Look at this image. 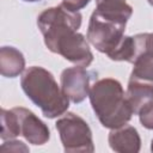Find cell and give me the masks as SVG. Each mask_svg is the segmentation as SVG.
<instances>
[{
  "label": "cell",
  "mask_w": 153,
  "mask_h": 153,
  "mask_svg": "<svg viewBox=\"0 0 153 153\" xmlns=\"http://www.w3.org/2000/svg\"><path fill=\"white\" fill-rule=\"evenodd\" d=\"M151 151L153 152V140H152V143H151Z\"/></svg>",
  "instance_id": "d6986e66"
},
{
  "label": "cell",
  "mask_w": 153,
  "mask_h": 153,
  "mask_svg": "<svg viewBox=\"0 0 153 153\" xmlns=\"http://www.w3.org/2000/svg\"><path fill=\"white\" fill-rule=\"evenodd\" d=\"M0 117H1V133H0L1 140L6 141V140H11L20 135L18 117L16 112L13 111V109L11 110L2 109Z\"/></svg>",
  "instance_id": "7c38bea8"
},
{
  "label": "cell",
  "mask_w": 153,
  "mask_h": 153,
  "mask_svg": "<svg viewBox=\"0 0 153 153\" xmlns=\"http://www.w3.org/2000/svg\"><path fill=\"white\" fill-rule=\"evenodd\" d=\"M1 151L4 152H29V147H26L22 141L18 140H10L1 145Z\"/></svg>",
  "instance_id": "9a60e30c"
},
{
  "label": "cell",
  "mask_w": 153,
  "mask_h": 153,
  "mask_svg": "<svg viewBox=\"0 0 153 153\" xmlns=\"http://www.w3.org/2000/svg\"><path fill=\"white\" fill-rule=\"evenodd\" d=\"M147 1H148V4H149V5H152V6H153V0H147Z\"/></svg>",
  "instance_id": "ac0fdd59"
},
{
  "label": "cell",
  "mask_w": 153,
  "mask_h": 153,
  "mask_svg": "<svg viewBox=\"0 0 153 153\" xmlns=\"http://www.w3.org/2000/svg\"><path fill=\"white\" fill-rule=\"evenodd\" d=\"M108 141L110 148L118 153H137L141 147V139L137 130L128 124L111 129Z\"/></svg>",
  "instance_id": "ba28073f"
},
{
  "label": "cell",
  "mask_w": 153,
  "mask_h": 153,
  "mask_svg": "<svg viewBox=\"0 0 153 153\" xmlns=\"http://www.w3.org/2000/svg\"><path fill=\"white\" fill-rule=\"evenodd\" d=\"M130 16L102 10H94L87 27L88 42L100 53L109 55L124 37V30Z\"/></svg>",
  "instance_id": "277c9868"
},
{
  "label": "cell",
  "mask_w": 153,
  "mask_h": 153,
  "mask_svg": "<svg viewBox=\"0 0 153 153\" xmlns=\"http://www.w3.org/2000/svg\"><path fill=\"white\" fill-rule=\"evenodd\" d=\"M25 2H36V1H41V0H23Z\"/></svg>",
  "instance_id": "e0dca14e"
},
{
  "label": "cell",
  "mask_w": 153,
  "mask_h": 153,
  "mask_svg": "<svg viewBox=\"0 0 153 153\" xmlns=\"http://www.w3.org/2000/svg\"><path fill=\"white\" fill-rule=\"evenodd\" d=\"M126 96L133 112L137 114L145 104L153 100V84L129 79Z\"/></svg>",
  "instance_id": "30bf717a"
},
{
  "label": "cell",
  "mask_w": 153,
  "mask_h": 153,
  "mask_svg": "<svg viewBox=\"0 0 153 153\" xmlns=\"http://www.w3.org/2000/svg\"><path fill=\"white\" fill-rule=\"evenodd\" d=\"M20 86L26 97L41 109L44 117L55 118L68 110L69 98L45 68L39 66L26 68L22 75Z\"/></svg>",
  "instance_id": "7a4b0ae2"
},
{
  "label": "cell",
  "mask_w": 153,
  "mask_h": 153,
  "mask_svg": "<svg viewBox=\"0 0 153 153\" xmlns=\"http://www.w3.org/2000/svg\"><path fill=\"white\" fill-rule=\"evenodd\" d=\"M19 122L20 135L29 142L36 146L44 145L50 139V130L48 126L41 121L32 111L25 108H13Z\"/></svg>",
  "instance_id": "52a82bcc"
},
{
  "label": "cell",
  "mask_w": 153,
  "mask_h": 153,
  "mask_svg": "<svg viewBox=\"0 0 153 153\" xmlns=\"http://www.w3.org/2000/svg\"><path fill=\"white\" fill-rule=\"evenodd\" d=\"M134 67L129 79L153 84V50H143L133 62Z\"/></svg>",
  "instance_id": "8fae6325"
},
{
  "label": "cell",
  "mask_w": 153,
  "mask_h": 153,
  "mask_svg": "<svg viewBox=\"0 0 153 153\" xmlns=\"http://www.w3.org/2000/svg\"><path fill=\"white\" fill-rule=\"evenodd\" d=\"M92 74L84 67L75 66L62 71L61 73V88L65 94L73 103H81L90 93V82Z\"/></svg>",
  "instance_id": "8992f818"
},
{
  "label": "cell",
  "mask_w": 153,
  "mask_h": 153,
  "mask_svg": "<svg viewBox=\"0 0 153 153\" xmlns=\"http://www.w3.org/2000/svg\"><path fill=\"white\" fill-rule=\"evenodd\" d=\"M25 68V59L22 51L14 47H2L0 49V73L6 78L18 76Z\"/></svg>",
  "instance_id": "9c48e42d"
},
{
  "label": "cell",
  "mask_w": 153,
  "mask_h": 153,
  "mask_svg": "<svg viewBox=\"0 0 153 153\" xmlns=\"http://www.w3.org/2000/svg\"><path fill=\"white\" fill-rule=\"evenodd\" d=\"M88 98L96 116L105 128H120L127 124L134 114L121 82L116 79L97 80L90 88Z\"/></svg>",
  "instance_id": "3957f363"
},
{
  "label": "cell",
  "mask_w": 153,
  "mask_h": 153,
  "mask_svg": "<svg viewBox=\"0 0 153 153\" xmlns=\"http://www.w3.org/2000/svg\"><path fill=\"white\" fill-rule=\"evenodd\" d=\"M59 131L65 152H93L94 145L92 139V130L87 122L75 115L74 112H67L55 123Z\"/></svg>",
  "instance_id": "5b68a950"
},
{
  "label": "cell",
  "mask_w": 153,
  "mask_h": 153,
  "mask_svg": "<svg viewBox=\"0 0 153 153\" xmlns=\"http://www.w3.org/2000/svg\"><path fill=\"white\" fill-rule=\"evenodd\" d=\"M81 19L79 12L68 11L60 5L44 10L37 18V25L51 53L61 55L75 66L88 67L93 54L86 38L78 32Z\"/></svg>",
  "instance_id": "6da1fadb"
},
{
  "label": "cell",
  "mask_w": 153,
  "mask_h": 153,
  "mask_svg": "<svg viewBox=\"0 0 153 153\" xmlns=\"http://www.w3.org/2000/svg\"><path fill=\"white\" fill-rule=\"evenodd\" d=\"M133 37L135 41L136 56L143 50H153V33H137Z\"/></svg>",
  "instance_id": "4fadbf2b"
},
{
  "label": "cell",
  "mask_w": 153,
  "mask_h": 153,
  "mask_svg": "<svg viewBox=\"0 0 153 153\" xmlns=\"http://www.w3.org/2000/svg\"><path fill=\"white\" fill-rule=\"evenodd\" d=\"M140 123L146 129H153V100L145 104L137 112Z\"/></svg>",
  "instance_id": "5bb4252c"
},
{
  "label": "cell",
  "mask_w": 153,
  "mask_h": 153,
  "mask_svg": "<svg viewBox=\"0 0 153 153\" xmlns=\"http://www.w3.org/2000/svg\"><path fill=\"white\" fill-rule=\"evenodd\" d=\"M91 0H62V6L72 12H79L81 8L86 7Z\"/></svg>",
  "instance_id": "2e32d148"
}]
</instances>
